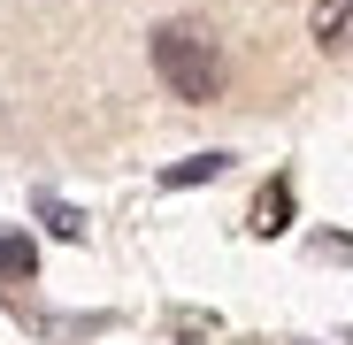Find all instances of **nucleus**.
<instances>
[{"instance_id": "1", "label": "nucleus", "mask_w": 353, "mask_h": 345, "mask_svg": "<svg viewBox=\"0 0 353 345\" xmlns=\"http://www.w3.org/2000/svg\"><path fill=\"white\" fill-rule=\"evenodd\" d=\"M154 77L176 92V100H215L223 92V46L200 31V23H161L154 31Z\"/></svg>"}, {"instance_id": "2", "label": "nucleus", "mask_w": 353, "mask_h": 345, "mask_svg": "<svg viewBox=\"0 0 353 345\" xmlns=\"http://www.w3.org/2000/svg\"><path fill=\"white\" fill-rule=\"evenodd\" d=\"M246 230H254V238H284V230H292V177H269V185H261Z\"/></svg>"}, {"instance_id": "3", "label": "nucleus", "mask_w": 353, "mask_h": 345, "mask_svg": "<svg viewBox=\"0 0 353 345\" xmlns=\"http://www.w3.org/2000/svg\"><path fill=\"white\" fill-rule=\"evenodd\" d=\"M307 31H315V46H323V54H345V46H353V0H315Z\"/></svg>"}, {"instance_id": "4", "label": "nucleus", "mask_w": 353, "mask_h": 345, "mask_svg": "<svg viewBox=\"0 0 353 345\" xmlns=\"http://www.w3.org/2000/svg\"><path fill=\"white\" fill-rule=\"evenodd\" d=\"M223 169H230V154H192V161L161 169V185H169V192H185V185H208V177H223Z\"/></svg>"}, {"instance_id": "5", "label": "nucleus", "mask_w": 353, "mask_h": 345, "mask_svg": "<svg viewBox=\"0 0 353 345\" xmlns=\"http://www.w3.org/2000/svg\"><path fill=\"white\" fill-rule=\"evenodd\" d=\"M39 222L54 230V238H85V215H77L70 200H54V192H39Z\"/></svg>"}, {"instance_id": "6", "label": "nucleus", "mask_w": 353, "mask_h": 345, "mask_svg": "<svg viewBox=\"0 0 353 345\" xmlns=\"http://www.w3.org/2000/svg\"><path fill=\"white\" fill-rule=\"evenodd\" d=\"M0 269H8V276H31V269H39L31 238H16V230H0Z\"/></svg>"}]
</instances>
